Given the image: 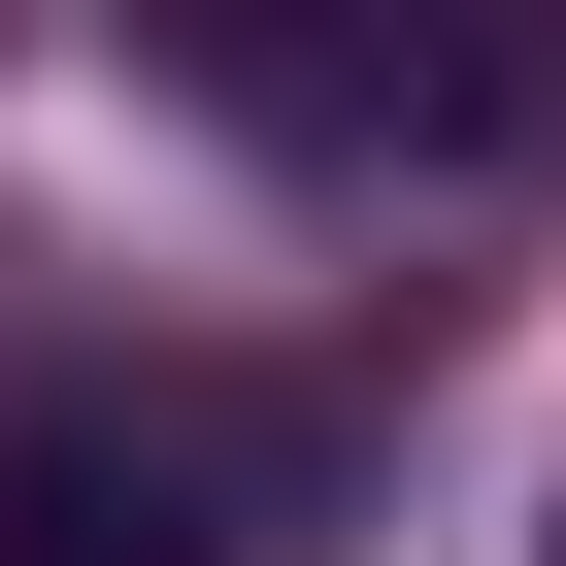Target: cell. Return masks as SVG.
I'll use <instances>...</instances> for the list:
<instances>
[{"instance_id": "cell-1", "label": "cell", "mask_w": 566, "mask_h": 566, "mask_svg": "<svg viewBox=\"0 0 566 566\" xmlns=\"http://www.w3.org/2000/svg\"><path fill=\"white\" fill-rule=\"evenodd\" d=\"M167 67H200L266 167H400V200L566 167V34H533V0H200Z\"/></svg>"}, {"instance_id": "cell-2", "label": "cell", "mask_w": 566, "mask_h": 566, "mask_svg": "<svg viewBox=\"0 0 566 566\" xmlns=\"http://www.w3.org/2000/svg\"><path fill=\"white\" fill-rule=\"evenodd\" d=\"M334 433L266 367H34L0 400V566H301Z\"/></svg>"}, {"instance_id": "cell-3", "label": "cell", "mask_w": 566, "mask_h": 566, "mask_svg": "<svg viewBox=\"0 0 566 566\" xmlns=\"http://www.w3.org/2000/svg\"><path fill=\"white\" fill-rule=\"evenodd\" d=\"M533 566H566V533H533Z\"/></svg>"}]
</instances>
